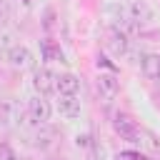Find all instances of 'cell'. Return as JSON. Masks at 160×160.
Masks as SVG:
<instances>
[{
  "label": "cell",
  "mask_w": 160,
  "mask_h": 160,
  "mask_svg": "<svg viewBox=\"0 0 160 160\" xmlns=\"http://www.w3.org/2000/svg\"><path fill=\"white\" fill-rule=\"evenodd\" d=\"M112 130L122 138V140H130V142H140V125L128 115V112H122V110H118V112H112Z\"/></svg>",
  "instance_id": "6da1fadb"
},
{
  "label": "cell",
  "mask_w": 160,
  "mask_h": 160,
  "mask_svg": "<svg viewBox=\"0 0 160 160\" xmlns=\"http://www.w3.org/2000/svg\"><path fill=\"white\" fill-rule=\"evenodd\" d=\"M5 60H8L10 68H15V70H30V68H35V55H32V50H30L28 45H22V42L10 45L8 52H5Z\"/></svg>",
  "instance_id": "7a4b0ae2"
},
{
  "label": "cell",
  "mask_w": 160,
  "mask_h": 160,
  "mask_svg": "<svg viewBox=\"0 0 160 160\" xmlns=\"http://www.w3.org/2000/svg\"><path fill=\"white\" fill-rule=\"evenodd\" d=\"M50 115H52L50 100H45V95L35 92V95L28 100V118L32 120V125H48Z\"/></svg>",
  "instance_id": "3957f363"
},
{
  "label": "cell",
  "mask_w": 160,
  "mask_h": 160,
  "mask_svg": "<svg viewBox=\"0 0 160 160\" xmlns=\"http://www.w3.org/2000/svg\"><path fill=\"white\" fill-rule=\"evenodd\" d=\"M55 72L52 70H48V68H32V88H35V92H40V95H50V92H55Z\"/></svg>",
  "instance_id": "277c9868"
},
{
  "label": "cell",
  "mask_w": 160,
  "mask_h": 160,
  "mask_svg": "<svg viewBox=\"0 0 160 160\" xmlns=\"http://www.w3.org/2000/svg\"><path fill=\"white\" fill-rule=\"evenodd\" d=\"M95 88H98L100 98H105V100H115L120 95V80L115 72H100L95 80Z\"/></svg>",
  "instance_id": "5b68a950"
},
{
  "label": "cell",
  "mask_w": 160,
  "mask_h": 160,
  "mask_svg": "<svg viewBox=\"0 0 160 160\" xmlns=\"http://www.w3.org/2000/svg\"><path fill=\"white\" fill-rule=\"evenodd\" d=\"M55 108H58L60 118H65V120L80 118V100H78V95H60V92H58Z\"/></svg>",
  "instance_id": "8992f818"
},
{
  "label": "cell",
  "mask_w": 160,
  "mask_h": 160,
  "mask_svg": "<svg viewBox=\"0 0 160 160\" xmlns=\"http://www.w3.org/2000/svg\"><path fill=\"white\" fill-rule=\"evenodd\" d=\"M140 72L148 80L160 82V52H142L140 55Z\"/></svg>",
  "instance_id": "52a82bcc"
},
{
  "label": "cell",
  "mask_w": 160,
  "mask_h": 160,
  "mask_svg": "<svg viewBox=\"0 0 160 160\" xmlns=\"http://www.w3.org/2000/svg\"><path fill=\"white\" fill-rule=\"evenodd\" d=\"M55 92L60 95H80V78L75 72H62L55 78Z\"/></svg>",
  "instance_id": "ba28073f"
},
{
  "label": "cell",
  "mask_w": 160,
  "mask_h": 160,
  "mask_svg": "<svg viewBox=\"0 0 160 160\" xmlns=\"http://www.w3.org/2000/svg\"><path fill=\"white\" fill-rule=\"evenodd\" d=\"M110 48H112L115 55H128V50H130V38H128V32H125L122 28H112V30H110Z\"/></svg>",
  "instance_id": "9c48e42d"
},
{
  "label": "cell",
  "mask_w": 160,
  "mask_h": 160,
  "mask_svg": "<svg viewBox=\"0 0 160 160\" xmlns=\"http://www.w3.org/2000/svg\"><path fill=\"white\" fill-rule=\"evenodd\" d=\"M128 15L140 25V22H150L152 20V10L145 5V2H140V0H132L130 5H128Z\"/></svg>",
  "instance_id": "30bf717a"
},
{
  "label": "cell",
  "mask_w": 160,
  "mask_h": 160,
  "mask_svg": "<svg viewBox=\"0 0 160 160\" xmlns=\"http://www.w3.org/2000/svg\"><path fill=\"white\" fill-rule=\"evenodd\" d=\"M12 120H15L12 118V105L8 100H0V130H5Z\"/></svg>",
  "instance_id": "8fae6325"
},
{
  "label": "cell",
  "mask_w": 160,
  "mask_h": 160,
  "mask_svg": "<svg viewBox=\"0 0 160 160\" xmlns=\"http://www.w3.org/2000/svg\"><path fill=\"white\" fill-rule=\"evenodd\" d=\"M50 142H52V130H42V132L38 130V135H35V145H38V148H48Z\"/></svg>",
  "instance_id": "7c38bea8"
},
{
  "label": "cell",
  "mask_w": 160,
  "mask_h": 160,
  "mask_svg": "<svg viewBox=\"0 0 160 160\" xmlns=\"http://www.w3.org/2000/svg\"><path fill=\"white\" fill-rule=\"evenodd\" d=\"M120 160H148L142 152H138V150H122L120 152Z\"/></svg>",
  "instance_id": "4fadbf2b"
},
{
  "label": "cell",
  "mask_w": 160,
  "mask_h": 160,
  "mask_svg": "<svg viewBox=\"0 0 160 160\" xmlns=\"http://www.w3.org/2000/svg\"><path fill=\"white\" fill-rule=\"evenodd\" d=\"M0 160H18V155L10 145H0Z\"/></svg>",
  "instance_id": "5bb4252c"
},
{
  "label": "cell",
  "mask_w": 160,
  "mask_h": 160,
  "mask_svg": "<svg viewBox=\"0 0 160 160\" xmlns=\"http://www.w3.org/2000/svg\"><path fill=\"white\" fill-rule=\"evenodd\" d=\"M8 22V2H0V28Z\"/></svg>",
  "instance_id": "9a60e30c"
},
{
  "label": "cell",
  "mask_w": 160,
  "mask_h": 160,
  "mask_svg": "<svg viewBox=\"0 0 160 160\" xmlns=\"http://www.w3.org/2000/svg\"><path fill=\"white\" fill-rule=\"evenodd\" d=\"M45 160H52V158H45Z\"/></svg>",
  "instance_id": "2e32d148"
}]
</instances>
